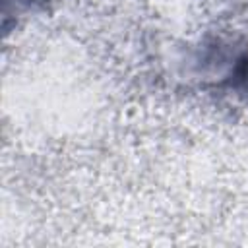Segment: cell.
I'll return each mask as SVG.
<instances>
[{"label": "cell", "mask_w": 248, "mask_h": 248, "mask_svg": "<svg viewBox=\"0 0 248 248\" xmlns=\"http://www.w3.org/2000/svg\"><path fill=\"white\" fill-rule=\"evenodd\" d=\"M234 83H236L240 89L248 91V58H244V60L238 64V68H236V72H234Z\"/></svg>", "instance_id": "cell-1"}]
</instances>
